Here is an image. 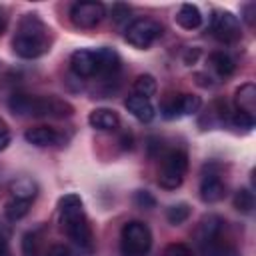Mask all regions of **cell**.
I'll return each instance as SVG.
<instances>
[{
	"instance_id": "obj_1",
	"label": "cell",
	"mask_w": 256,
	"mask_h": 256,
	"mask_svg": "<svg viewBox=\"0 0 256 256\" xmlns=\"http://www.w3.org/2000/svg\"><path fill=\"white\" fill-rule=\"evenodd\" d=\"M58 220L62 232L76 246V250L84 254H90L94 250V232L78 194L70 192L58 200Z\"/></svg>"
},
{
	"instance_id": "obj_2",
	"label": "cell",
	"mask_w": 256,
	"mask_h": 256,
	"mask_svg": "<svg viewBox=\"0 0 256 256\" xmlns=\"http://www.w3.org/2000/svg\"><path fill=\"white\" fill-rule=\"evenodd\" d=\"M52 46L50 26L36 14L28 12L18 20L16 32L12 36V52L24 60H34L44 56Z\"/></svg>"
},
{
	"instance_id": "obj_3",
	"label": "cell",
	"mask_w": 256,
	"mask_h": 256,
	"mask_svg": "<svg viewBox=\"0 0 256 256\" xmlns=\"http://www.w3.org/2000/svg\"><path fill=\"white\" fill-rule=\"evenodd\" d=\"M194 240L200 256H240L228 222L218 214H208L198 222Z\"/></svg>"
},
{
	"instance_id": "obj_4",
	"label": "cell",
	"mask_w": 256,
	"mask_h": 256,
	"mask_svg": "<svg viewBox=\"0 0 256 256\" xmlns=\"http://www.w3.org/2000/svg\"><path fill=\"white\" fill-rule=\"evenodd\" d=\"M8 108L18 116L30 118H68L74 114V106L58 96H32L12 94Z\"/></svg>"
},
{
	"instance_id": "obj_5",
	"label": "cell",
	"mask_w": 256,
	"mask_h": 256,
	"mask_svg": "<svg viewBox=\"0 0 256 256\" xmlns=\"http://www.w3.org/2000/svg\"><path fill=\"white\" fill-rule=\"evenodd\" d=\"M188 172V154L180 148H170L160 154L158 162V184L164 190H176Z\"/></svg>"
},
{
	"instance_id": "obj_6",
	"label": "cell",
	"mask_w": 256,
	"mask_h": 256,
	"mask_svg": "<svg viewBox=\"0 0 256 256\" xmlns=\"http://www.w3.org/2000/svg\"><path fill=\"white\" fill-rule=\"evenodd\" d=\"M152 248V232L148 224L130 220L120 230V256H148Z\"/></svg>"
},
{
	"instance_id": "obj_7",
	"label": "cell",
	"mask_w": 256,
	"mask_h": 256,
	"mask_svg": "<svg viewBox=\"0 0 256 256\" xmlns=\"http://www.w3.org/2000/svg\"><path fill=\"white\" fill-rule=\"evenodd\" d=\"M162 32H164V28L158 20H154V18H136L126 26L124 40L134 48L146 50L162 36Z\"/></svg>"
},
{
	"instance_id": "obj_8",
	"label": "cell",
	"mask_w": 256,
	"mask_h": 256,
	"mask_svg": "<svg viewBox=\"0 0 256 256\" xmlns=\"http://www.w3.org/2000/svg\"><path fill=\"white\" fill-rule=\"evenodd\" d=\"M202 106L200 96L188 94V92H178V94H166L160 104V112L166 120H176L182 116L196 114Z\"/></svg>"
},
{
	"instance_id": "obj_9",
	"label": "cell",
	"mask_w": 256,
	"mask_h": 256,
	"mask_svg": "<svg viewBox=\"0 0 256 256\" xmlns=\"http://www.w3.org/2000/svg\"><path fill=\"white\" fill-rule=\"evenodd\" d=\"M226 182L222 178V166L218 162H208L202 168V178H200V198L208 204L220 202L226 196Z\"/></svg>"
},
{
	"instance_id": "obj_10",
	"label": "cell",
	"mask_w": 256,
	"mask_h": 256,
	"mask_svg": "<svg viewBox=\"0 0 256 256\" xmlns=\"http://www.w3.org/2000/svg\"><path fill=\"white\" fill-rule=\"evenodd\" d=\"M210 32L216 40L224 42V44H234L242 38V28H240V20L238 16H234L228 10H220L212 16L210 22Z\"/></svg>"
},
{
	"instance_id": "obj_11",
	"label": "cell",
	"mask_w": 256,
	"mask_h": 256,
	"mask_svg": "<svg viewBox=\"0 0 256 256\" xmlns=\"http://www.w3.org/2000/svg\"><path fill=\"white\" fill-rule=\"evenodd\" d=\"M106 16V6L102 2H92V0H86V2H76L72 4L70 8V20L76 28H96Z\"/></svg>"
},
{
	"instance_id": "obj_12",
	"label": "cell",
	"mask_w": 256,
	"mask_h": 256,
	"mask_svg": "<svg viewBox=\"0 0 256 256\" xmlns=\"http://www.w3.org/2000/svg\"><path fill=\"white\" fill-rule=\"evenodd\" d=\"M70 68L78 78H96L98 74V62H96V52L80 48L72 52L70 56Z\"/></svg>"
},
{
	"instance_id": "obj_13",
	"label": "cell",
	"mask_w": 256,
	"mask_h": 256,
	"mask_svg": "<svg viewBox=\"0 0 256 256\" xmlns=\"http://www.w3.org/2000/svg\"><path fill=\"white\" fill-rule=\"evenodd\" d=\"M24 138L28 144L38 146V148L60 146L64 142V134L58 132L56 128H50V126H32L24 132Z\"/></svg>"
},
{
	"instance_id": "obj_14",
	"label": "cell",
	"mask_w": 256,
	"mask_h": 256,
	"mask_svg": "<svg viewBox=\"0 0 256 256\" xmlns=\"http://www.w3.org/2000/svg\"><path fill=\"white\" fill-rule=\"evenodd\" d=\"M96 62H98V74L96 78H102V80H110L114 78L118 72H120V56L116 50L112 48H96Z\"/></svg>"
},
{
	"instance_id": "obj_15",
	"label": "cell",
	"mask_w": 256,
	"mask_h": 256,
	"mask_svg": "<svg viewBox=\"0 0 256 256\" xmlns=\"http://www.w3.org/2000/svg\"><path fill=\"white\" fill-rule=\"evenodd\" d=\"M234 112L256 118V86L252 82L242 84L234 92Z\"/></svg>"
},
{
	"instance_id": "obj_16",
	"label": "cell",
	"mask_w": 256,
	"mask_h": 256,
	"mask_svg": "<svg viewBox=\"0 0 256 256\" xmlns=\"http://www.w3.org/2000/svg\"><path fill=\"white\" fill-rule=\"evenodd\" d=\"M124 106H126V110H128L136 120H140V122H150V120L156 116V108H154V104L150 102V98H142V96L132 94V96H128V98L124 100Z\"/></svg>"
},
{
	"instance_id": "obj_17",
	"label": "cell",
	"mask_w": 256,
	"mask_h": 256,
	"mask_svg": "<svg viewBox=\"0 0 256 256\" xmlns=\"http://www.w3.org/2000/svg\"><path fill=\"white\" fill-rule=\"evenodd\" d=\"M88 124L94 130L108 132V130H116L120 126V116L112 108H96L88 114Z\"/></svg>"
},
{
	"instance_id": "obj_18",
	"label": "cell",
	"mask_w": 256,
	"mask_h": 256,
	"mask_svg": "<svg viewBox=\"0 0 256 256\" xmlns=\"http://www.w3.org/2000/svg\"><path fill=\"white\" fill-rule=\"evenodd\" d=\"M8 192H10V198L24 200V202H34L36 196H38V184L32 178L22 176V178H16V180L10 182Z\"/></svg>"
},
{
	"instance_id": "obj_19",
	"label": "cell",
	"mask_w": 256,
	"mask_h": 256,
	"mask_svg": "<svg viewBox=\"0 0 256 256\" xmlns=\"http://www.w3.org/2000/svg\"><path fill=\"white\" fill-rule=\"evenodd\" d=\"M208 66H210V70H212L220 80L232 76L234 70H236V64H234L232 56L226 54V52H212V54L208 56Z\"/></svg>"
},
{
	"instance_id": "obj_20",
	"label": "cell",
	"mask_w": 256,
	"mask_h": 256,
	"mask_svg": "<svg viewBox=\"0 0 256 256\" xmlns=\"http://www.w3.org/2000/svg\"><path fill=\"white\" fill-rule=\"evenodd\" d=\"M176 24L184 30H196L202 24V12L194 4H182L174 16Z\"/></svg>"
},
{
	"instance_id": "obj_21",
	"label": "cell",
	"mask_w": 256,
	"mask_h": 256,
	"mask_svg": "<svg viewBox=\"0 0 256 256\" xmlns=\"http://www.w3.org/2000/svg\"><path fill=\"white\" fill-rule=\"evenodd\" d=\"M132 88H134V94H136V96H142V98H150V96H154L156 90H158L156 80H154L152 74H140V76L134 80Z\"/></svg>"
},
{
	"instance_id": "obj_22",
	"label": "cell",
	"mask_w": 256,
	"mask_h": 256,
	"mask_svg": "<svg viewBox=\"0 0 256 256\" xmlns=\"http://www.w3.org/2000/svg\"><path fill=\"white\" fill-rule=\"evenodd\" d=\"M30 206H32V202H24V200L10 198V200L4 204V214H6L8 220H20V218H24V216L30 212Z\"/></svg>"
},
{
	"instance_id": "obj_23",
	"label": "cell",
	"mask_w": 256,
	"mask_h": 256,
	"mask_svg": "<svg viewBox=\"0 0 256 256\" xmlns=\"http://www.w3.org/2000/svg\"><path fill=\"white\" fill-rule=\"evenodd\" d=\"M234 208L242 214H250L254 208V194L248 188H240L234 194Z\"/></svg>"
},
{
	"instance_id": "obj_24",
	"label": "cell",
	"mask_w": 256,
	"mask_h": 256,
	"mask_svg": "<svg viewBox=\"0 0 256 256\" xmlns=\"http://www.w3.org/2000/svg\"><path fill=\"white\" fill-rule=\"evenodd\" d=\"M188 216H190V206H188L186 202L172 204V206L166 210V220H168L170 224H174V226H178V224L186 222V220H188Z\"/></svg>"
},
{
	"instance_id": "obj_25",
	"label": "cell",
	"mask_w": 256,
	"mask_h": 256,
	"mask_svg": "<svg viewBox=\"0 0 256 256\" xmlns=\"http://www.w3.org/2000/svg\"><path fill=\"white\" fill-rule=\"evenodd\" d=\"M162 256H194V254H192V250H190L186 244H182V242H172V244H168V246L164 248Z\"/></svg>"
},
{
	"instance_id": "obj_26",
	"label": "cell",
	"mask_w": 256,
	"mask_h": 256,
	"mask_svg": "<svg viewBox=\"0 0 256 256\" xmlns=\"http://www.w3.org/2000/svg\"><path fill=\"white\" fill-rule=\"evenodd\" d=\"M40 256H72V250L64 244H52V246H44Z\"/></svg>"
},
{
	"instance_id": "obj_27",
	"label": "cell",
	"mask_w": 256,
	"mask_h": 256,
	"mask_svg": "<svg viewBox=\"0 0 256 256\" xmlns=\"http://www.w3.org/2000/svg\"><path fill=\"white\" fill-rule=\"evenodd\" d=\"M134 202H136L140 208H154V204H156V200H154L146 190H138L136 196H134Z\"/></svg>"
},
{
	"instance_id": "obj_28",
	"label": "cell",
	"mask_w": 256,
	"mask_h": 256,
	"mask_svg": "<svg viewBox=\"0 0 256 256\" xmlns=\"http://www.w3.org/2000/svg\"><path fill=\"white\" fill-rule=\"evenodd\" d=\"M10 140H12V134H10V128H8V124L0 118V152L2 150H6L8 148V144H10Z\"/></svg>"
},
{
	"instance_id": "obj_29",
	"label": "cell",
	"mask_w": 256,
	"mask_h": 256,
	"mask_svg": "<svg viewBox=\"0 0 256 256\" xmlns=\"http://www.w3.org/2000/svg\"><path fill=\"white\" fill-rule=\"evenodd\" d=\"M254 10H256V4H254V2H248V4L242 6V14H244L242 18H244L248 24L254 22Z\"/></svg>"
},
{
	"instance_id": "obj_30",
	"label": "cell",
	"mask_w": 256,
	"mask_h": 256,
	"mask_svg": "<svg viewBox=\"0 0 256 256\" xmlns=\"http://www.w3.org/2000/svg\"><path fill=\"white\" fill-rule=\"evenodd\" d=\"M130 14V8L128 6H124V4H116L114 6V20L116 22H120L124 16H128Z\"/></svg>"
},
{
	"instance_id": "obj_31",
	"label": "cell",
	"mask_w": 256,
	"mask_h": 256,
	"mask_svg": "<svg viewBox=\"0 0 256 256\" xmlns=\"http://www.w3.org/2000/svg\"><path fill=\"white\" fill-rule=\"evenodd\" d=\"M0 256H12L10 254V246H8V240L4 236V232L0 230Z\"/></svg>"
},
{
	"instance_id": "obj_32",
	"label": "cell",
	"mask_w": 256,
	"mask_h": 256,
	"mask_svg": "<svg viewBox=\"0 0 256 256\" xmlns=\"http://www.w3.org/2000/svg\"><path fill=\"white\" fill-rule=\"evenodd\" d=\"M6 24H8V16H6V12H4V8L0 6V34L6 30Z\"/></svg>"
}]
</instances>
